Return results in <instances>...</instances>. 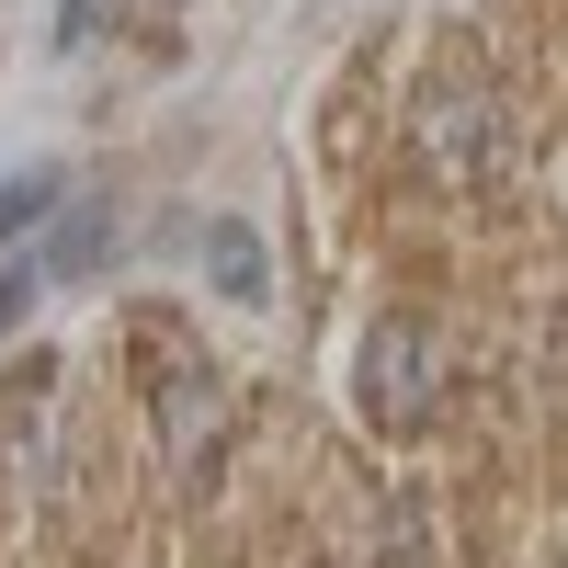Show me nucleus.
I'll return each instance as SVG.
<instances>
[{"instance_id":"obj_2","label":"nucleus","mask_w":568,"mask_h":568,"mask_svg":"<svg viewBox=\"0 0 568 568\" xmlns=\"http://www.w3.org/2000/svg\"><path fill=\"white\" fill-rule=\"evenodd\" d=\"M420 160H444L455 182H478V171L500 160V125H489V103H466V91L420 103Z\"/></svg>"},{"instance_id":"obj_5","label":"nucleus","mask_w":568,"mask_h":568,"mask_svg":"<svg viewBox=\"0 0 568 568\" xmlns=\"http://www.w3.org/2000/svg\"><path fill=\"white\" fill-rule=\"evenodd\" d=\"M45 194H58V182H12V194H0V240H12V227H23V216H34Z\"/></svg>"},{"instance_id":"obj_4","label":"nucleus","mask_w":568,"mask_h":568,"mask_svg":"<svg viewBox=\"0 0 568 568\" xmlns=\"http://www.w3.org/2000/svg\"><path fill=\"white\" fill-rule=\"evenodd\" d=\"M205 273L227 284V296H262V251L240 240V227H216V240H205Z\"/></svg>"},{"instance_id":"obj_3","label":"nucleus","mask_w":568,"mask_h":568,"mask_svg":"<svg viewBox=\"0 0 568 568\" xmlns=\"http://www.w3.org/2000/svg\"><path fill=\"white\" fill-rule=\"evenodd\" d=\"M45 284H80V273H103V205H80L58 240H45V262H34Z\"/></svg>"},{"instance_id":"obj_6","label":"nucleus","mask_w":568,"mask_h":568,"mask_svg":"<svg viewBox=\"0 0 568 568\" xmlns=\"http://www.w3.org/2000/svg\"><path fill=\"white\" fill-rule=\"evenodd\" d=\"M23 307H34V273H0V329H12Z\"/></svg>"},{"instance_id":"obj_1","label":"nucleus","mask_w":568,"mask_h":568,"mask_svg":"<svg viewBox=\"0 0 568 568\" xmlns=\"http://www.w3.org/2000/svg\"><path fill=\"white\" fill-rule=\"evenodd\" d=\"M433 387H444L433 329H420V318H387V329L364 342V420H375V433H420V420H433Z\"/></svg>"}]
</instances>
